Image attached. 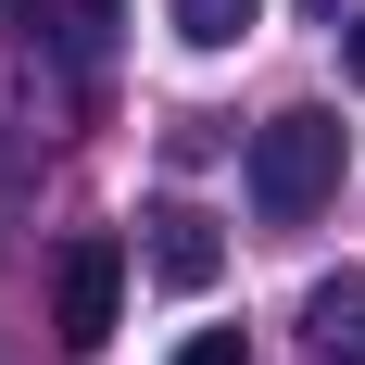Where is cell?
I'll return each mask as SVG.
<instances>
[{"label":"cell","instance_id":"cell-1","mask_svg":"<svg viewBox=\"0 0 365 365\" xmlns=\"http://www.w3.org/2000/svg\"><path fill=\"white\" fill-rule=\"evenodd\" d=\"M340 202V113L290 101V113H264L252 126V215L264 227H315Z\"/></svg>","mask_w":365,"mask_h":365},{"label":"cell","instance_id":"cell-2","mask_svg":"<svg viewBox=\"0 0 365 365\" xmlns=\"http://www.w3.org/2000/svg\"><path fill=\"white\" fill-rule=\"evenodd\" d=\"M113 315H126V240H63V264H51V340L63 353H101Z\"/></svg>","mask_w":365,"mask_h":365},{"label":"cell","instance_id":"cell-3","mask_svg":"<svg viewBox=\"0 0 365 365\" xmlns=\"http://www.w3.org/2000/svg\"><path fill=\"white\" fill-rule=\"evenodd\" d=\"M0 26H26L63 76H101V63H113V26H126V0H0Z\"/></svg>","mask_w":365,"mask_h":365},{"label":"cell","instance_id":"cell-4","mask_svg":"<svg viewBox=\"0 0 365 365\" xmlns=\"http://www.w3.org/2000/svg\"><path fill=\"white\" fill-rule=\"evenodd\" d=\"M151 277H164V290H215L227 277V227L202 215V202H164V215H151Z\"/></svg>","mask_w":365,"mask_h":365},{"label":"cell","instance_id":"cell-5","mask_svg":"<svg viewBox=\"0 0 365 365\" xmlns=\"http://www.w3.org/2000/svg\"><path fill=\"white\" fill-rule=\"evenodd\" d=\"M302 328H315V353H328V365H365V264L315 277V302H302Z\"/></svg>","mask_w":365,"mask_h":365},{"label":"cell","instance_id":"cell-6","mask_svg":"<svg viewBox=\"0 0 365 365\" xmlns=\"http://www.w3.org/2000/svg\"><path fill=\"white\" fill-rule=\"evenodd\" d=\"M252 26H264V0H177V38H189V51H240Z\"/></svg>","mask_w":365,"mask_h":365},{"label":"cell","instance_id":"cell-7","mask_svg":"<svg viewBox=\"0 0 365 365\" xmlns=\"http://www.w3.org/2000/svg\"><path fill=\"white\" fill-rule=\"evenodd\" d=\"M177 365H252V340H240V328H202V340H177Z\"/></svg>","mask_w":365,"mask_h":365},{"label":"cell","instance_id":"cell-8","mask_svg":"<svg viewBox=\"0 0 365 365\" xmlns=\"http://www.w3.org/2000/svg\"><path fill=\"white\" fill-rule=\"evenodd\" d=\"M340 76H353V88H365V26H353V38H340Z\"/></svg>","mask_w":365,"mask_h":365}]
</instances>
